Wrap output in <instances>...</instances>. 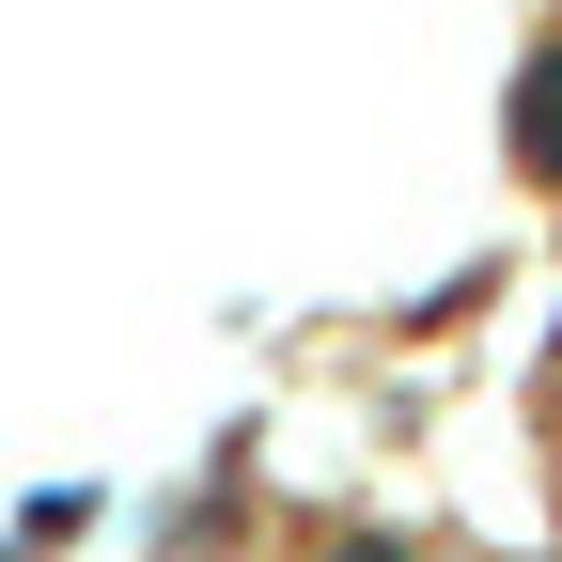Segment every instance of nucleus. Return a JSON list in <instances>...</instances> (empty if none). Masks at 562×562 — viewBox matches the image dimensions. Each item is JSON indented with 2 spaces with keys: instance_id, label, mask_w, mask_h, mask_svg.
Wrapping results in <instances>:
<instances>
[{
  "instance_id": "nucleus-1",
  "label": "nucleus",
  "mask_w": 562,
  "mask_h": 562,
  "mask_svg": "<svg viewBox=\"0 0 562 562\" xmlns=\"http://www.w3.org/2000/svg\"><path fill=\"white\" fill-rule=\"evenodd\" d=\"M516 172H531V188H562V32L516 63Z\"/></svg>"
}]
</instances>
